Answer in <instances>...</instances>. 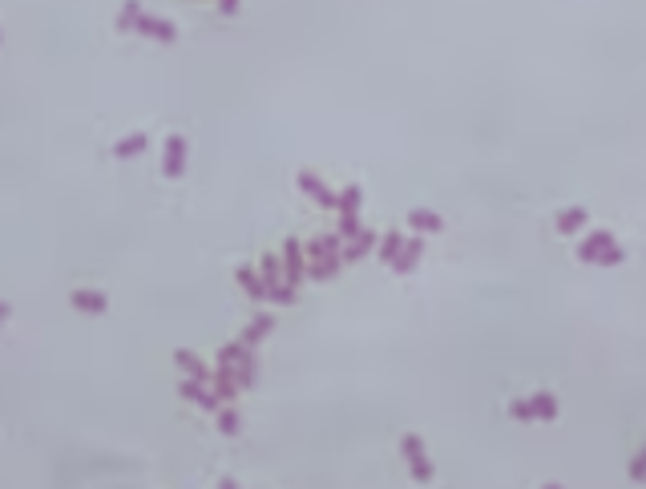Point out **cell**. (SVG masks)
I'll list each match as a JSON object with an SVG mask.
<instances>
[{
  "label": "cell",
  "instance_id": "3",
  "mask_svg": "<svg viewBox=\"0 0 646 489\" xmlns=\"http://www.w3.org/2000/svg\"><path fill=\"white\" fill-rule=\"evenodd\" d=\"M376 243H380V235H376V231H368V226H360V231L351 235V243L344 247V259H351V263H356V259H364V255L376 251Z\"/></svg>",
  "mask_w": 646,
  "mask_h": 489
},
{
  "label": "cell",
  "instance_id": "6",
  "mask_svg": "<svg viewBox=\"0 0 646 489\" xmlns=\"http://www.w3.org/2000/svg\"><path fill=\"white\" fill-rule=\"evenodd\" d=\"M376 255H380V263H396L400 255H404V235H400V231H388L384 238H380V247H376Z\"/></svg>",
  "mask_w": 646,
  "mask_h": 489
},
{
  "label": "cell",
  "instance_id": "13",
  "mask_svg": "<svg viewBox=\"0 0 646 489\" xmlns=\"http://www.w3.org/2000/svg\"><path fill=\"white\" fill-rule=\"evenodd\" d=\"M509 413H513V421H534V404H529V401H513Z\"/></svg>",
  "mask_w": 646,
  "mask_h": 489
},
{
  "label": "cell",
  "instance_id": "1",
  "mask_svg": "<svg viewBox=\"0 0 646 489\" xmlns=\"http://www.w3.org/2000/svg\"><path fill=\"white\" fill-rule=\"evenodd\" d=\"M339 271V238L323 235L311 243V275L315 279H332Z\"/></svg>",
  "mask_w": 646,
  "mask_h": 489
},
{
  "label": "cell",
  "instance_id": "8",
  "mask_svg": "<svg viewBox=\"0 0 646 489\" xmlns=\"http://www.w3.org/2000/svg\"><path fill=\"white\" fill-rule=\"evenodd\" d=\"M299 279H303V247L295 238H287V283L295 288Z\"/></svg>",
  "mask_w": 646,
  "mask_h": 489
},
{
  "label": "cell",
  "instance_id": "10",
  "mask_svg": "<svg viewBox=\"0 0 646 489\" xmlns=\"http://www.w3.org/2000/svg\"><path fill=\"white\" fill-rule=\"evenodd\" d=\"M529 404H534V421H558V401L549 392H537Z\"/></svg>",
  "mask_w": 646,
  "mask_h": 489
},
{
  "label": "cell",
  "instance_id": "12",
  "mask_svg": "<svg viewBox=\"0 0 646 489\" xmlns=\"http://www.w3.org/2000/svg\"><path fill=\"white\" fill-rule=\"evenodd\" d=\"M360 186H344V194H339V211L344 214H356V206H360Z\"/></svg>",
  "mask_w": 646,
  "mask_h": 489
},
{
  "label": "cell",
  "instance_id": "15",
  "mask_svg": "<svg viewBox=\"0 0 646 489\" xmlns=\"http://www.w3.org/2000/svg\"><path fill=\"white\" fill-rule=\"evenodd\" d=\"M630 477H634V481H642V477H646V453H642V457H638V461L630 465Z\"/></svg>",
  "mask_w": 646,
  "mask_h": 489
},
{
  "label": "cell",
  "instance_id": "7",
  "mask_svg": "<svg viewBox=\"0 0 646 489\" xmlns=\"http://www.w3.org/2000/svg\"><path fill=\"white\" fill-rule=\"evenodd\" d=\"M299 186H307V194H311L315 202H319V206H339V194H336V190H327V186L319 182V178L299 174Z\"/></svg>",
  "mask_w": 646,
  "mask_h": 489
},
{
  "label": "cell",
  "instance_id": "2",
  "mask_svg": "<svg viewBox=\"0 0 646 489\" xmlns=\"http://www.w3.org/2000/svg\"><path fill=\"white\" fill-rule=\"evenodd\" d=\"M610 243H614L610 231H594V235H586L582 243H578V259H582V263H598V259L606 255Z\"/></svg>",
  "mask_w": 646,
  "mask_h": 489
},
{
  "label": "cell",
  "instance_id": "4",
  "mask_svg": "<svg viewBox=\"0 0 646 489\" xmlns=\"http://www.w3.org/2000/svg\"><path fill=\"white\" fill-rule=\"evenodd\" d=\"M408 226L416 231V235H436L440 231V214L436 211H424V206H416V211H408Z\"/></svg>",
  "mask_w": 646,
  "mask_h": 489
},
{
  "label": "cell",
  "instance_id": "14",
  "mask_svg": "<svg viewBox=\"0 0 646 489\" xmlns=\"http://www.w3.org/2000/svg\"><path fill=\"white\" fill-rule=\"evenodd\" d=\"M598 263H602V267H614V263H622V247H618V243H610V247H606V255H602Z\"/></svg>",
  "mask_w": 646,
  "mask_h": 489
},
{
  "label": "cell",
  "instance_id": "11",
  "mask_svg": "<svg viewBox=\"0 0 646 489\" xmlns=\"http://www.w3.org/2000/svg\"><path fill=\"white\" fill-rule=\"evenodd\" d=\"M404 461H408V469H412V481H420V485L433 481V465H428L424 453H412V457H404Z\"/></svg>",
  "mask_w": 646,
  "mask_h": 489
},
{
  "label": "cell",
  "instance_id": "9",
  "mask_svg": "<svg viewBox=\"0 0 646 489\" xmlns=\"http://www.w3.org/2000/svg\"><path fill=\"white\" fill-rule=\"evenodd\" d=\"M420 251H424V243H420V238H412V243H404V255H400V259H396L392 267H396L400 275H408L412 267L420 263Z\"/></svg>",
  "mask_w": 646,
  "mask_h": 489
},
{
  "label": "cell",
  "instance_id": "5",
  "mask_svg": "<svg viewBox=\"0 0 646 489\" xmlns=\"http://www.w3.org/2000/svg\"><path fill=\"white\" fill-rule=\"evenodd\" d=\"M558 235H573V231H582L586 223H590V211L586 206H570V211H558Z\"/></svg>",
  "mask_w": 646,
  "mask_h": 489
}]
</instances>
